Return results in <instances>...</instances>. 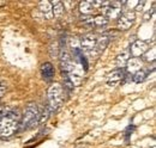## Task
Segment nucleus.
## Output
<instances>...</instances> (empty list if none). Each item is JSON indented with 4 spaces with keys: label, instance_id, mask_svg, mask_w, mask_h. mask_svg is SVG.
<instances>
[{
    "label": "nucleus",
    "instance_id": "1",
    "mask_svg": "<svg viewBox=\"0 0 156 148\" xmlns=\"http://www.w3.org/2000/svg\"><path fill=\"white\" fill-rule=\"evenodd\" d=\"M20 109L17 108H9L5 116L0 121V137H10L20 129Z\"/></svg>",
    "mask_w": 156,
    "mask_h": 148
},
{
    "label": "nucleus",
    "instance_id": "2",
    "mask_svg": "<svg viewBox=\"0 0 156 148\" xmlns=\"http://www.w3.org/2000/svg\"><path fill=\"white\" fill-rule=\"evenodd\" d=\"M40 121V109L35 103H29L22 113L20 123V131L29 130L34 128L36 124H39Z\"/></svg>",
    "mask_w": 156,
    "mask_h": 148
},
{
    "label": "nucleus",
    "instance_id": "3",
    "mask_svg": "<svg viewBox=\"0 0 156 148\" xmlns=\"http://www.w3.org/2000/svg\"><path fill=\"white\" fill-rule=\"evenodd\" d=\"M64 100V89L61 85L54 84L48 90V109L52 112H55L59 109Z\"/></svg>",
    "mask_w": 156,
    "mask_h": 148
},
{
    "label": "nucleus",
    "instance_id": "4",
    "mask_svg": "<svg viewBox=\"0 0 156 148\" xmlns=\"http://www.w3.org/2000/svg\"><path fill=\"white\" fill-rule=\"evenodd\" d=\"M135 19H136L135 12L133 11H127V12L120 15V17L118 19V28L120 30H127L135 23Z\"/></svg>",
    "mask_w": 156,
    "mask_h": 148
},
{
    "label": "nucleus",
    "instance_id": "5",
    "mask_svg": "<svg viewBox=\"0 0 156 148\" xmlns=\"http://www.w3.org/2000/svg\"><path fill=\"white\" fill-rule=\"evenodd\" d=\"M149 49V47H148V44L144 42V41H136L132 45H131V48H130V55H132L133 57H139V56L144 55V53L147 52Z\"/></svg>",
    "mask_w": 156,
    "mask_h": 148
},
{
    "label": "nucleus",
    "instance_id": "6",
    "mask_svg": "<svg viewBox=\"0 0 156 148\" xmlns=\"http://www.w3.org/2000/svg\"><path fill=\"white\" fill-rule=\"evenodd\" d=\"M126 75H125L124 69L122 68H118V69H115V71H113V72H111V73L108 74V76H107V84L109 86H115L120 81H122V79Z\"/></svg>",
    "mask_w": 156,
    "mask_h": 148
},
{
    "label": "nucleus",
    "instance_id": "7",
    "mask_svg": "<svg viewBox=\"0 0 156 148\" xmlns=\"http://www.w3.org/2000/svg\"><path fill=\"white\" fill-rule=\"evenodd\" d=\"M96 37L94 35H87L82 38L80 44H82V50H91L96 45Z\"/></svg>",
    "mask_w": 156,
    "mask_h": 148
},
{
    "label": "nucleus",
    "instance_id": "8",
    "mask_svg": "<svg viewBox=\"0 0 156 148\" xmlns=\"http://www.w3.org/2000/svg\"><path fill=\"white\" fill-rule=\"evenodd\" d=\"M41 74L46 81H51L54 78V68H53L52 63H49V62L43 63L41 67Z\"/></svg>",
    "mask_w": 156,
    "mask_h": 148
},
{
    "label": "nucleus",
    "instance_id": "9",
    "mask_svg": "<svg viewBox=\"0 0 156 148\" xmlns=\"http://www.w3.org/2000/svg\"><path fill=\"white\" fill-rule=\"evenodd\" d=\"M40 11L44 16V18L47 19L53 18V10H52L51 1H41L40 2Z\"/></svg>",
    "mask_w": 156,
    "mask_h": 148
},
{
    "label": "nucleus",
    "instance_id": "10",
    "mask_svg": "<svg viewBox=\"0 0 156 148\" xmlns=\"http://www.w3.org/2000/svg\"><path fill=\"white\" fill-rule=\"evenodd\" d=\"M79 7H80V12L84 16H91V13L96 8L94 5V1H82L79 4Z\"/></svg>",
    "mask_w": 156,
    "mask_h": 148
},
{
    "label": "nucleus",
    "instance_id": "11",
    "mask_svg": "<svg viewBox=\"0 0 156 148\" xmlns=\"http://www.w3.org/2000/svg\"><path fill=\"white\" fill-rule=\"evenodd\" d=\"M127 71L129 72H131V73H136L137 71H139L140 68H142V62H139L138 61V59L136 57H133V59H130L129 61H127Z\"/></svg>",
    "mask_w": 156,
    "mask_h": 148
},
{
    "label": "nucleus",
    "instance_id": "12",
    "mask_svg": "<svg viewBox=\"0 0 156 148\" xmlns=\"http://www.w3.org/2000/svg\"><path fill=\"white\" fill-rule=\"evenodd\" d=\"M148 74H149V69L147 71V69H144V68H140L139 71H137L136 73L132 75V80L137 82V84H139V82H143L147 78H148Z\"/></svg>",
    "mask_w": 156,
    "mask_h": 148
},
{
    "label": "nucleus",
    "instance_id": "13",
    "mask_svg": "<svg viewBox=\"0 0 156 148\" xmlns=\"http://www.w3.org/2000/svg\"><path fill=\"white\" fill-rule=\"evenodd\" d=\"M52 10H53V16H55L57 18L61 17V15L64 13V4L61 1H52Z\"/></svg>",
    "mask_w": 156,
    "mask_h": 148
},
{
    "label": "nucleus",
    "instance_id": "14",
    "mask_svg": "<svg viewBox=\"0 0 156 148\" xmlns=\"http://www.w3.org/2000/svg\"><path fill=\"white\" fill-rule=\"evenodd\" d=\"M108 43H109V38H108V36H106V35L100 36L98 39H96V45H95V48L98 49V53H101L102 50H105V48L107 47Z\"/></svg>",
    "mask_w": 156,
    "mask_h": 148
},
{
    "label": "nucleus",
    "instance_id": "15",
    "mask_svg": "<svg viewBox=\"0 0 156 148\" xmlns=\"http://www.w3.org/2000/svg\"><path fill=\"white\" fill-rule=\"evenodd\" d=\"M130 60V52L129 50H126V52H124V53H121L120 55H118L117 57V66L119 68H122L124 66H126V63H127V61Z\"/></svg>",
    "mask_w": 156,
    "mask_h": 148
},
{
    "label": "nucleus",
    "instance_id": "16",
    "mask_svg": "<svg viewBox=\"0 0 156 148\" xmlns=\"http://www.w3.org/2000/svg\"><path fill=\"white\" fill-rule=\"evenodd\" d=\"M73 52H75V55H76V57H77L78 60H79L80 65L83 66L84 71L87 72V71H88V61H87L85 56L83 55V50H82V49H79V48H76Z\"/></svg>",
    "mask_w": 156,
    "mask_h": 148
},
{
    "label": "nucleus",
    "instance_id": "17",
    "mask_svg": "<svg viewBox=\"0 0 156 148\" xmlns=\"http://www.w3.org/2000/svg\"><path fill=\"white\" fill-rule=\"evenodd\" d=\"M108 24V19L106 18L105 16H95L94 17V26H98V28H101V26H105Z\"/></svg>",
    "mask_w": 156,
    "mask_h": 148
},
{
    "label": "nucleus",
    "instance_id": "18",
    "mask_svg": "<svg viewBox=\"0 0 156 148\" xmlns=\"http://www.w3.org/2000/svg\"><path fill=\"white\" fill-rule=\"evenodd\" d=\"M49 115H51V111L48 109V106H44V108L42 109V111H40V121H39L40 124L44 123V122L48 119Z\"/></svg>",
    "mask_w": 156,
    "mask_h": 148
},
{
    "label": "nucleus",
    "instance_id": "19",
    "mask_svg": "<svg viewBox=\"0 0 156 148\" xmlns=\"http://www.w3.org/2000/svg\"><path fill=\"white\" fill-rule=\"evenodd\" d=\"M6 89H7L6 82H5V81H2V80H0V100L2 99L4 94H5V92H6Z\"/></svg>",
    "mask_w": 156,
    "mask_h": 148
}]
</instances>
